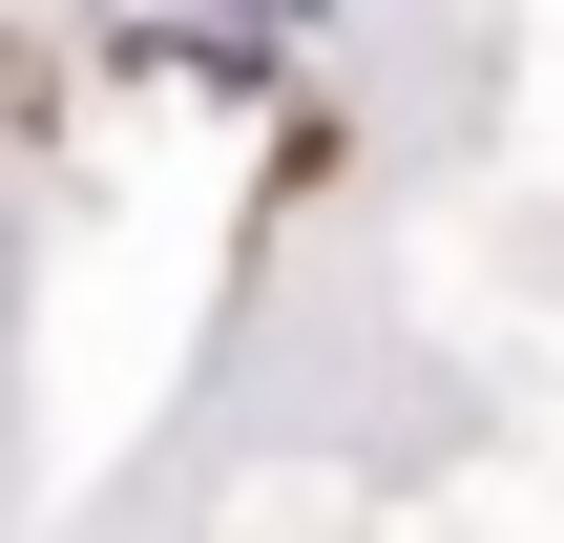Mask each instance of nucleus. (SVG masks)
Returning <instances> with one entry per match:
<instances>
[{
  "instance_id": "obj_1",
  "label": "nucleus",
  "mask_w": 564,
  "mask_h": 543,
  "mask_svg": "<svg viewBox=\"0 0 564 543\" xmlns=\"http://www.w3.org/2000/svg\"><path fill=\"white\" fill-rule=\"evenodd\" d=\"M293 21H335V0H272V42H293Z\"/></svg>"
},
{
  "instance_id": "obj_2",
  "label": "nucleus",
  "mask_w": 564,
  "mask_h": 543,
  "mask_svg": "<svg viewBox=\"0 0 564 543\" xmlns=\"http://www.w3.org/2000/svg\"><path fill=\"white\" fill-rule=\"evenodd\" d=\"M0 272H21V209H0Z\"/></svg>"
}]
</instances>
